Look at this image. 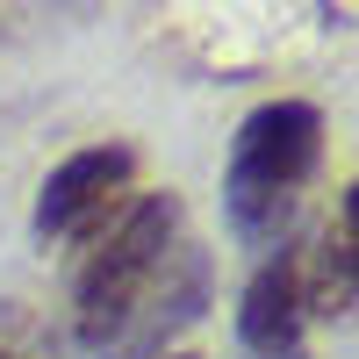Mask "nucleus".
<instances>
[{"label": "nucleus", "instance_id": "nucleus-1", "mask_svg": "<svg viewBox=\"0 0 359 359\" xmlns=\"http://www.w3.org/2000/svg\"><path fill=\"white\" fill-rule=\"evenodd\" d=\"M323 158V115L309 101H266L252 108L230 137V172H223V208L245 245H273L280 223L294 216V194L309 187Z\"/></svg>", "mask_w": 359, "mask_h": 359}, {"label": "nucleus", "instance_id": "nucleus-2", "mask_svg": "<svg viewBox=\"0 0 359 359\" xmlns=\"http://www.w3.org/2000/svg\"><path fill=\"white\" fill-rule=\"evenodd\" d=\"M172 237H180V201L172 194H144V201L123 208V223L86 252L79 280H72V338L86 352H108L130 331L137 302L151 294L158 266L172 259Z\"/></svg>", "mask_w": 359, "mask_h": 359}, {"label": "nucleus", "instance_id": "nucleus-3", "mask_svg": "<svg viewBox=\"0 0 359 359\" xmlns=\"http://www.w3.org/2000/svg\"><path fill=\"white\" fill-rule=\"evenodd\" d=\"M130 172H137V151H130V144L72 151L65 165L43 180V194H36V237H72V230H86L115 194L130 187Z\"/></svg>", "mask_w": 359, "mask_h": 359}, {"label": "nucleus", "instance_id": "nucleus-4", "mask_svg": "<svg viewBox=\"0 0 359 359\" xmlns=\"http://www.w3.org/2000/svg\"><path fill=\"white\" fill-rule=\"evenodd\" d=\"M302 273H294V252L266 259L252 287L237 294V352L245 359H273V352H302Z\"/></svg>", "mask_w": 359, "mask_h": 359}, {"label": "nucleus", "instance_id": "nucleus-5", "mask_svg": "<svg viewBox=\"0 0 359 359\" xmlns=\"http://www.w3.org/2000/svg\"><path fill=\"white\" fill-rule=\"evenodd\" d=\"M273 359H309V352H273Z\"/></svg>", "mask_w": 359, "mask_h": 359}]
</instances>
